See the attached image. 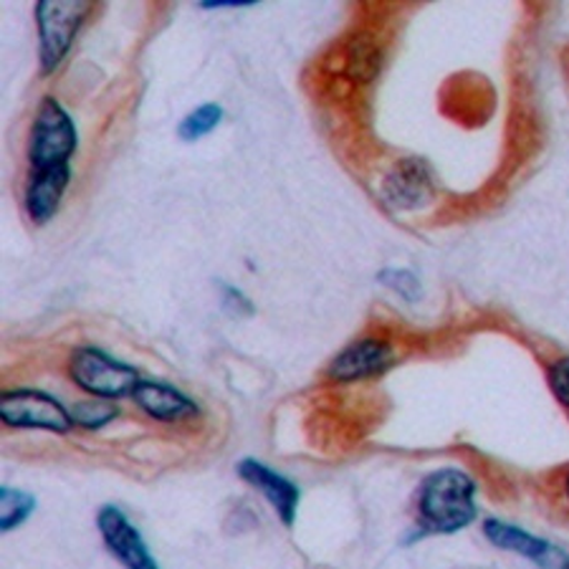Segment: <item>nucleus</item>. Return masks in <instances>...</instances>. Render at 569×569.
<instances>
[{"instance_id":"f8f14e48","label":"nucleus","mask_w":569,"mask_h":569,"mask_svg":"<svg viewBox=\"0 0 569 569\" xmlns=\"http://www.w3.org/2000/svg\"><path fill=\"white\" fill-rule=\"evenodd\" d=\"M433 196V182L426 170V164L416 160H402L392 168V172L382 186L385 203L395 210H410L426 206Z\"/></svg>"},{"instance_id":"f3484780","label":"nucleus","mask_w":569,"mask_h":569,"mask_svg":"<svg viewBox=\"0 0 569 569\" xmlns=\"http://www.w3.org/2000/svg\"><path fill=\"white\" fill-rule=\"evenodd\" d=\"M378 281L385 289H390L402 297L406 301H418L423 287H420V279L408 269H382L378 273Z\"/></svg>"},{"instance_id":"9d476101","label":"nucleus","mask_w":569,"mask_h":569,"mask_svg":"<svg viewBox=\"0 0 569 569\" xmlns=\"http://www.w3.org/2000/svg\"><path fill=\"white\" fill-rule=\"evenodd\" d=\"M483 537L491 541L493 547L503 549V552H513L519 557L529 559L541 569H557L559 562L565 559V552L555 545H549L547 539L529 535V531L507 525L501 519H486L483 521Z\"/></svg>"},{"instance_id":"4be33fe9","label":"nucleus","mask_w":569,"mask_h":569,"mask_svg":"<svg viewBox=\"0 0 569 569\" xmlns=\"http://www.w3.org/2000/svg\"><path fill=\"white\" fill-rule=\"evenodd\" d=\"M557 569H569V555H565V559H562V562H559Z\"/></svg>"},{"instance_id":"6ab92c4d","label":"nucleus","mask_w":569,"mask_h":569,"mask_svg":"<svg viewBox=\"0 0 569 569\" xmlns=\"http://www.w3.org/2000/svg\"><path fill=\"white\" fill-rule=\"evenodd\" d=\"M223 299H226V307L228 309H236L238 307V311H243V315H249L251 311V301L243 297L241 291L238 289H233V287H223Z\"/></svg>"},{"instance_id":"ddd939ff","label":"nucleus","mask_w":569,"mask_h":569,"mask_svg":"<svg viewBox=\"0 0 569 569\" xmlns=\"http://www.w3.org/2000/svg\"><path fill=\"white\" fill-rule=\"evenodd\" d=\"M36 511V497L29 491L13 489V486H3L0 489V531H16L23 527L26 521L33 517Z\"/></svg>"},{"instance_id":"1a4fd4ad","label":"nucleus","mask_w":569,"mask_h":569,"mask_svg":"<svg viewBox=\"0 0 569 569\" xmlns=\"http://www.w3.org/2000/svg\"><path fill=\"white\" fill-rule=\"evenodd\" d=\"M132 402L158 423H188L200 416L198 402L190 395L160 380H140L132 392Z\"/></svg>"},{"instance_id":"9b49d317","label":"nucleus","mask_w":569,"mask_h":569,"mask_svg":"<svg viewBox=\"0 0 569 569\" xmlns=\"http://www.w3.org/2000/svg\"><path fill=\"white\" fill-rule=\"evenodd\" d=\"M71 182V168L69 164H59V168H41L31 170L29 186H26V210L33 223H49L57 216L67 188Z\"/></svg>"},{"instance_id":"0eeeda50","label":"nucleus","mask_w":569,"mask_h":569,"mask_svg":"<svg viewBox=\"0 0 569 569\" xmlns=\"http://www.w3.org/2000/svg\"><path fill=\"white\" fill-rule=\"evenodd\" d=\"M236 473L243 483H249L251 489L261 493L263 501L273 509L283 527H293L301 501V491L297 483L287 479V476H281L279 471H273L271 466L256 461V458L238 461Z\"/></svg>"},{"instance_id":"a211bd4d","label":"nucleus","mask_w":569,"mask_h":569,"mask_svg":"<svg viewBox=\"0 0 569 569\" xmlns=\"http://www.w3.org/2000/svg\"><path fill=\"white\" fill-rule=\"evenodd\" d=\"M549 390H552L559 406L569 408V357H562L549 367Z\"/></svg>"},{"instance_id":"7ed1b4c3","label":"nucleus","mask_w":569,"mask_h":569,"mask_svg":"<svg viewBox=\"0 0 569 569\" xmlns=\"http://www.w3.org/2000/svg\"><path fill=\"white\" fill-rule=\"evenodd\" d=\"M79 144V132L71 114L57 99L46 97L36 112L29 134V162L31 170L59 168L69 164Z\"/></svg>"},{"instance_id":"f257e3e1","label":"nucleus","mask_w":569,"mask_h":569,"mask_svg":"<svg viewBox=\"0 0 569 569\" xmlns=\"http://www.w3.org/2000/svg\"><path fill=\"white\" fill-rule=\"evenodd\" d=\"M476 517V481L461 468H438L418 486L416 535L408 541L428 535H456L473 525Z\"/></svg>"},{"instance_id":"aec40b11","label":"nucleus","mask_w":569,"mask_h":569,"mask_svg":"<svg viewBox=\"0 0 569 569\" xmlns=\"http://www.w3.org/2000/svg\"><path fill=\"white\" fill-rule=\"evenodd\" d=\"M203 8H241V6H256L251 0H206L200 3Z\"/></svg>"},{"instance_id":"dca6fc26","label":"nucleus","mask_w":569,"mask_h":569,"mask_svg":"<svg viewBox=\"0 0 569 569\" xmlns=\"http://www.w3.org/2000/svg\"><path fill=\"white\" fill-rule=\"evenodd\" d=\"M223 119V109L220 104H200L196 112H190L182 122L178 124V137L182 142H198L208 137L210 132H216V127Z\"/></svg>"},{"instance_id":"f03ea898","label":"nucleus","mask_w":569,"mask_h":569,"mask_svg":"<svg viewBox=\"0 0 569 569\" xmlns=\"http://www.w3.org/2000/svg\"><path fill=\"white\" fill-rule=\"evenodd\" d=\"M69 378L79 390L99 400L132 398L140 385V372L132 365L114 360L99 347H77L69 357Z\"/></svg>"},{"instance_id":"2eb2a0df","label":"nucleus","mask_w":569,"mask_h":569,"mask_svg":"<svg viewBox=\"0 0 569 569\" xmlns=\"http://www.w3.org/2000/svg\"><path fill=\"white\" fill-rule=\"evenodd\" d=\"M71 418L73 426L81 430H102L119 418V408L112 400L89 398L77 402V406H71Z\"/></svg>"},{"instance_id":"39448f33","label":"nucleus","mask_w":569,"mask_h":569,"mask_svg":"<svg viewBox=\"0 0 569 569\" xmlns=\"http://www.w3.org/2000/svg\"><path fill=\"white\" fill-rule=\"evenodd\" d=\"M87 13L89 3H57V0H41V3H36L39 59L43 73H51L63 61V57H67Z\"/></svg>"},{"instance_id":"20e7f679","label":"nucleus","mask_w":569,"mask_h":569,"mask_svg":"<svg viewBox=\"0 0 569 569\" xmlns=\"http://www.w3.org/2000/svg\"><path fill=\"white\" fill-rule=\"evenodd\" d=\"M0 420L18 430H46V433L67 436L73 428L71 408L63 406L51 392L36 388L6 390L0 398Z\"/></svg>"},{"instance_id":"412c9836","label":"nucleus","mask_w":569,"mask_h":569,"mask_svg":"<svg viewBox=\"0 0 569 569\" xmlns=\"http://www.w3.org/2000/svg\"><path fill=\"white\" fill-rule=\"evenodd\" d=\"M565 497H567V503H569V471L565 476Z\"/></svg>"},{"instance_id":"423d86ee","label":"nucleus","mask_w":569,"mask_h":569,"mask_svg":"<svg viewBox=\"0 0 569 569\" xmlns=\"http://www.w3.org/2000/svg\"><path fill=\"white\" fill-rule=\"evenodd\" d=\"M97 529L107 552L124 569H162L158 559H154L152 549L147 547L142 531L114 503H104L97 511Z\"/></svg>"},{"instance_id":"6e6552de","label":"nucleus","mask_w":569,"mask_h":569,"mask_svg":"<svg viewBox=\"0 0 569 569\" xmlns=\"http://www.w3.org/2000/svg\"><path fill=\"white\" fill-rule=\"evenodd\" d=\"M395 362L392 345L382 339H360L350 347H345L332 362L327 375L335 382H357L367 378H378L385 370H390Z\"/></svg>"},{"instance_id":"4468645a","label":"nucleus","mask_w":569,"mask_h":569,"mask_svg":"<svg viewBox=\"0 0 569 569\" xmlns=\"http://www.w3.org/2000/svg\"><path fill=\"white\" fill-rule=\"evenodd\" d=\"M380 46L372 39H355L347 49V73L357 81H372L380 71Z\"/></svg>"}]
</instances>
